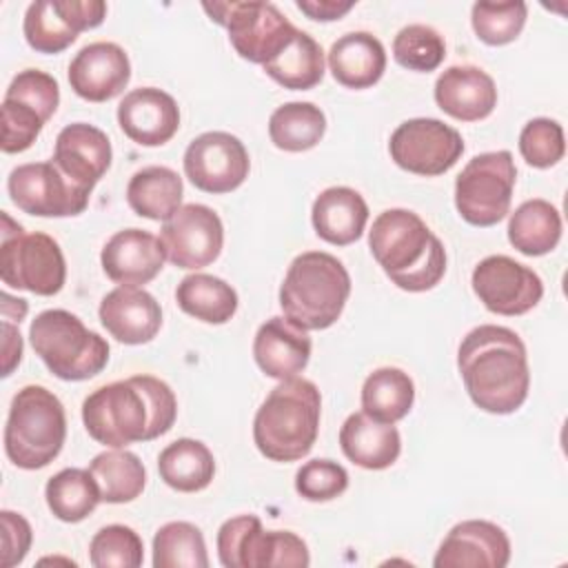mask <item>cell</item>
Returning <instances> with one entry per match:
<instances>
[{"label":"cell","mask_w":568,"mask_h":568,"mask_svg":"<svg viewBox=\"0 0 568 568\" xmlns=\"http://www.w3.org/2000/svg\"><path fill=\"white\" fill-rule=\"evenodd\" d=\"M178 417L171 386L153 375H133L95 388L82 402L87 433L104 446L124 448L169 433Z\"/></svg>","instance_id":"1"},{"label":"cell","mask_w":568,"mask_h":568,"mask_svg":"<svg viewBox=\"0 0 568 568\" xmlns=\"http://www.w3.org/2000/svg\"><path fill=\"white\" fill-rule=\"evenodd\" d=\"M457 368L473 404L486 413H515L528 397L526 346L506 326L481 324L468 331L457 351Z\"/></svg>","instance_id":"2"},{"label":"cell","mask_w":568,"mask_h":568,"mask_svg":"<svg viewBox=\"0 0 568 568\" xmlns=\"http://www.w3.org/2000/svg\"><path fill=\"white\" fill-rule=\"evenodd\" d=\"M368 246L375 262L402 291H428L446 273L444 244L415 211H382L368 231Z\"/></svg>","instance_id":"3"},{"label":"cell","mask_w":568,"mask_h":568,"mask_svg":"<svg viewBox=\"0 0 568 568\" xmlns=\"http://www.w3.org/2000/svg\"><path fill=\"white\" fill-rule=\"evenodd\" d=\"M322 397L304 377L282 379L262 402L253 419V442L271 462H297L317 439Z\"/></svg>","instance_id":"4"},{"label":"cell","mask_w":568,"mask_h":568,"mask_svg":"<svg viewBox=\"0 0 568 568\" xmlns=\"http://www.w3.org/2000/svg\"><path fill=\"white\" fill-rule=\"evenodd\" d=\"M351 295V275L331 253L297 255L280 286L284 317L302 331H324L337 322Z\"/></svg>","instance_id":"5"},{"label":"cell","mask_w":568,"mask_h":568,"mask_svg":"<svg viewBox=\"0 0 568 568\" xmlns=\"http://www.w3.org/2000/svg\"><path fill=\"white\" fill-rule=\"evenodd\" d=\"M67 439V415L62 402L44 386L20 388L9 408L4 426V453L24 470L49 466Z\"/></svg>","instance_id":"6"},{"label":"cell","mask_w":568,"mask_h":568,"mask_svg":"<svg viewBox=\"0 0 568 568\" xmlns=\"http://www.w3.org/2000/svg\"><path fill=\"white\" fill-rule=\"evenodd\" d=\"M29 339L44 366L64 382L89 379L109 362L106 339L64 308L38 313L29 326Z\"/></svg>","instance_id":"7"},{"label":"cell","mask_w":568,"mask_h":568,"mask_svg":"<svg viewBox=\"0 0 568 568\" xmlns=\"http://www.w3.org/2000/svg\"><path fill=\"white\" fill-rule=\"evenodd\" d=\"M0 277L7 286L36 295H55L67 280V264L60 244L47 233H24L2 213Z\"/></svg>","instance_id":"8"},{"label":"cell","mask_w":568,"mask_h":568,"mask_svg":"<svg viewBox=\"0 0 568 568\" xmlns=\"http://www.w3.org/2000/svg\"><path fill=\"white\" fill-rule=\"evenodd\" d=\"M217 557L226 568H304L311 564L308 548L295 532L264 530L257 515H240L220 526Z\"/></svg>","instance_id":"9"},{"label":"cell","mask_w":568,"mask_h":568,"mask_svg":"<svg viewBox=\"0 0 568 568\" xmlns=\"http://www.w3.org/2000/svg\"><path fill=\"white\" fill-rule=\"evenodd\" d=\"M517 169L510 151L479 153L455 180L457 213L473 226H493L510 209Z\"/></svg>","instance_id":"10"},{"label":"cell","mask_w":568,"mask_h":568,"mask_svg":"<svg viewBox=\"0 0 568 568\" xmlns=\"http://www.w3.org/2000/svg\"><path fill=\"white\" fill-rule=\"evenodd\" d=\"M202 9L213 22L229 31V40L240 58L262 67L273 60L297 31L271 2H204Z\"/></svg>","instance_id":"11"},{"label":"cell","mask_w":568,"mask_h":568,"mask_svg":"<svg viewBox=\"0 0 568 568\" xmlns=\"http://www.w3.org/2000/svg\"><path fill=\"white\" fill-rule=\"evenodd\" d=\"M60 104V87L53 75L24 69L7 87L2 100V151H27Z\"/></svg>","instance_id":"12"},{"label":"cell","mask_w":568,"mask_h":568,"mask_svg":"<svg viewBox=\"0 0 568 568\" xmlns=\"http://www.w3.org/2000/svg\"><path fill=\"white\" fill-rule=\"evenodd\" d=\"M388 153L399 169L435 178L457 164L464 140L457 129L437 118H413L390 133Z\"/></svg>","instance_id":"13"},{"label":"cell","mask_w":568,"mask_h":568,"mask_svg":"<svg viewBox=\"0 0 568 568\" xmlns=\"http://www.w3.org/2000/svg\"><path fill=\"white\" fill-rule=\"evenodd\" d=\"M11 202L38 217L80 215L89 204V191L73 184L51 160L20 164L7 180Z\"/></svg>","instance_id":"14"},{"label":"cell","mask_w":568,"mask_h":568,"mask_svg":"<svg viewBox=\"0 0 568 568\" xmlns=\"http://www.w3.org/2000/svg\"><path fill=\"white\" fill-rule=\"evenodd\" d=\"M106 18L102 0H36L27 7L22 31L38 53H60L80 31L95 29Z\"/></svg>","instance_id":"15"},{"label":"cell","mask_w":568,"mask_h":568,"mask_svg":"<svg viewBox=\"0 0 568 568\" xmlns=\"http://www.w3.org/2000/svg\"><path fill=\"white\" fill-rule=\"evenodd\" d=\"M248 169L246 146L226 131H206L184 151V173L204 193L235 191L248 178Z\"/></svg>","instance_id":"16"},{"label":"cell","mask_w":568,"mask_h":568,"mask_svg":"<svg viewBox=\"0 0 568 568\" xmlns=\"http://www.w3.org/2000/svg\"><path fill=\"white\" fill-rule=\"evenodd\" d=\"M164 255L178 268H202L215 262L224 246L220 215L204 204L180 206L160 229Z\"/></svg>","instance_id":"17"},{"label":"cell","mask_w":568,"mask_h":568,"mask_svg":"<svg viewBox=\"0 0 568 568\" xmlns=\"http://www.w3.org/2000/svg\"><path fill=\"white\" fill-rule=\"evenodd\" d=\"M473 291L497 315H524L544 295L541 277L508 255H488L473 271Z\"/></svg>","instance_id":"18"},{"label":"cell","mask_w":568,"mask_h":568,"mask_svg":"<svg viewBox=\"0 0 568 568\" xmlns=\"http://www.w3.org/2000/svg\"><path fill=\"white\" fill-rule=\"evenodd\" d=\"M510 561V539L493 521L466 519L450 528L433 559L435 568H504Z\"/></svg>","instance_id":"19"},{"label":"cell","mask_w":568,"mask_h":568,"mask_svg":"<svg viewBox=\"0 0 568 568\" xmlns=\"http://www.w3.org/2000/svg\"><path fill=\"white\" fill-rule=\"evenodd\" d=\"M131 80V62L115 42H91L69 64V84L82 100L106 102L124 91Z\"/></svg>","instance_id":"20"},{"label":"cell","mask_w":568,"mask_h":568,"mask_svg":"<svg viewBox=\"0 0 568 568\" xmlns=\"http://www.w3.org/2000/svg\"><path fill=\"white\" fill-rule=\"evenodd\" d=\"M118 124L135 144L162 146L180 129V109L166 91L140 87L129 91L118 104Z\"/></svg>","instance_id":"21"},{"label":"cell","mask_w":568,"mask_h":568,"mask_svg":"<svg viewBox=\"0 0 568 568\" xmlns=\"http://www.w3.org/2000/svg\"><path fill=\"white\" fill-rule=\"evenodd\" d=\"M111 158V142L102 129L87 122H73L58 133L51 162L73 184L91 193L109 171Z\"/></svg>","instance_id":"22"},{"label":"cell","mask_w":568,"mask_h":568,"mask_svg":"<svg viewBox=\"0 0 568 568\" xmlns=\"http://www.w3.org/2000/svg\"><path fill=\"white\" fill-rule=\"evenodd\" d=\"M164 260L160 237L142 229L118 231L106 240L100 253L106 277L122 286L149 284L162 271Z\"/></svg>","instance_id":"23"},{"label":"cell","mask_w":568,"mask_h":568,"mask_svg":"<svg viewBox=\"0 0 568 568\" xmlns=\"http://www.w3.org/2000/svg\"><path fill=\"white\" fill-rule=\"evenodd\" d=\"M102 326L122 344H146L162 326L158 300L138 286H118L109 291L98 308Z\"/></svg>","instance_id":"24"},{"label":"cell","mask_w":568,"mask_h":568,"mask_svg":"<svg viewBox=\"0 0 568 568\" xmlns=\"http://www.w3.org/2000/svg\"><path fill=\"white\" fill-rule=\"evenodd\" d=\"M437 106L455 120L477 122L497 106L495 80L479 67L455 64L439 73L435 82Z\"/></svg>","instance_id":"25"},{"label":"cell","mask_w":568,"mask_h":568,"mask_svg":"<svg viewBox=\"0 0 568 568\" xmlns=\"http://www.w3.org/2000/svg\"><path fill=\"white\" fill-rule=\"evenodd\" d=\"M253 357L260 371L273 379L297 377L311 359V337L286 317L275 315L257 328Z\"/></svg>","instance_id":"26"},{"label":"cell","mask_w":568,"mask_h":568,"mask_svg":"<svg viewBox=\"0 0 568 568\" xmlns=\"http://www.w3.org/2000/svg\"><path fill=\"white\" fill-rule=\"evenodd\" d=\"M339 446L355 466L366 470H384L397 462L402 439L393 424L377 422L362 410L348 415L342 424Z\"/></svg>","instance_id":"27"},{"label":"cell","mask_w":568,"mask_h":568,"mask_svg":"<svg viewBox=\"0 0 568 568\" xmlns=\"http://www.w3.org/2000/svg\"><path fill=\"white\" fill-rule=\"evenodd\" d=\"M311 220L324 242L346 246L362 237L368 222V206L355 189L328 186L315 197Z\"/></svg>","instance_id":"28"},{"label":"cell","mask_w":568,"mask_h":568,"mask_svg":"<svg viewBox=\"0 0 568 568\" xmlns=\"http://www.w3.org/2000/svg\"><path fill=\"white\" fill-rule=\"evenodd\" d=\"M328 69L342 87L368 89L384 75V44L368 31L344 33L328 51Z\"/></svg>","instance_id":"29"},{"label":"cell","mask_w":568,"mask_h":568,"mask_svg":"<svg viewBox=\"0 0 568 568\" xmlns=\"http://www.w3.org/2000/svg\"><path fill=\"white\" fill-rule=\"evenodd\" d=\"M182 178L169 166H144L126 184V202L135 215L166 222L182 206Z\"/></svg>","instance_id":"30"},{"label":"cell","mask_w":568,"mask_h":568,"mask_svg":"<svg viewBox=\"0 0 568 568\" xmlns=\"http://www.w3.org/2000/svg\"><path fill=\"white\" fill-rule=\"evenodd\" d=\"M158 473L166 486L180 493L204 490L215 475V459L200 439L182 437L171 442L158 457Z\"/></svg>","instance_id":"31"},{"label":"cell","mask_w":568,"mask_h":568,"mask_svg":"<svg viewBox=\"0 0 568 568\" xmlns=\"http://www.w3.org/2000/svg\"><path fill=\"white\" fill-rule=\"evenodd\" d=\"M561 240V215L541 197L526 200L508 220V242L524 255L550 253Z\"/></svg>","instance_id":"32"},{"label":"cell","mask_w":568,"mask_h":568,"mask_svg":"<svg viewBox=\"0 0 568 568\" xmlns=\"http://www.w3.org/2000/svg\"><path fill=\"white\" fill-rule=\"evenodd\" d=\"M178 306L206 324H226L237 311V293L222 277L191 273L175 288Z\"/></svg>","instance_id":"33"},{"label":"cell","mask_w":568,"mask_h":568,"mask_svg":"<svg viewBox=\"0 0 568 568\" xmlns=\"http://www.w3.org/2000/svg\"><path fill=\"white\" fill-rule=\"evenodd\" d=\"M262 69L284 89L308 91L324 78V51L306 31L297 29L288 44Z\"/></svg>","instance_id":"34"},{"label":"cell","mask_w":568,"mask_h":568,"mask_svg":"<svg viewBox=\"0 0 568 568\" xmlns=\"http://www.w3.org/2000/svg\"><path fill=\"white\" fill-rule=\"evenodd\" d=\"M415 402V386L408 373L395 366L373 371L362 386V410L384 424L404 419Z\"/></svg>","instance_id":"35"},{"label":"cell","mask_w":568,"mask_h":568,"mask_svg":"<svg viewBox=\"0 0 568 568\" xmlns=\"http://www.w3.org/2000/svg\"><path fill=\"white\" fill-rule=\"evenodd\" d=\"M89 470L100 488V499L106 504H126L142 495L146 484V470L135 453L104 450L95 455Z\"/></svg>","instance_id":"36"},{"label":"cell","mask_w":568,"mask_h":568,"mask_svg":"<svg viewBox=\"0 0 568 568\" xmlns=\"http://www.w3.org/2000/svg\"><path fill=\"white\" fill-rule=\"evenodd\" d=\"M326 131V118L313 102H286L268 118L271 142L288 153L313 149Z\"/></svg>","instance_id":"37"},{"label":"cell","mask_w":568,"mask_h":568,"mask_svg":"<svg viewBox=\"0 0 568 568\" xmlns=\"http://www.w3.org/2000/svg\"><path fill=\"white\" fill-rule=\"evenodd\" d=\"M47 506L60 521L78 524L87 519L100 499V488L84 468H62L44 486Z\"/></svg>","instance_id":"38"},{"label":"cell","mask_w":568,"mask_h":568,"mask_svg":"<svg viewBox=\"0 0 568 568\" xmlns=\"http://www.w3.org/2000/svg\"><path fill=\"white\" fill-rule=\"evenodd\" d=\"M155 568H206L204 535L189 521H169L153 537Z\"/></svg>","instance_id":"39"},{"label":"cell","mask_w":568,"mask_h":568,"mask_svg":"<svg viewBox=\"0 0 568 568\" xmlns=\"http://www.w3.org/2000/svg\"><path fill=\"white\" fill-rule=\"evenodd\" d=\"M528 18V7L521 0H504V2H475L470 9V22L475 36L490 44L501 47L513 42Z\"/></svg>","instance_id":"40"},{"label":"cell","mask_w":568,"mask_h":568,"mask_svg":"<svg viewBox=\"0 0 568 568\" xmlns=\"http://www.w3.org/2000/svg\"><path fill=\"white\" fill-rule=\"evenodd\" d=\"M446 55V42L437 29L428 24H408L393 40V58L410 71H435Z\"/></svg>","instance_id":"41"},{"label":"cell","mask_w":568,"mask_h":568,"mask_svg":"<svg viewBox=\"0 0 568 568\" xmlns=\"http://www.w3.org/2000/svg\"><path fill=\"white\" fill-rule=\"evenodd\" d=\"M89 559L95 568H138L144 559V546L133 528L109 524L93 535Z\"/></svg>","instance_id":"42"},{"label":"cell","mask_w":568,"mask_h":568,"mask_svg":"<svg viewBox=\"0 0 568 568\" xmlns=\"http://www.w3.org/2000/svg\"><path fill=\"white\" fill-rule=\"evenodd\" d=\"M519 153L535 169L555 166L566 153L564 129L550 118H532L519 133Z\"/></svg>","instance_id":"43"},{"label":"cell","mask_w":568,"mask_h":568,"mask_svg":"<svg viewBox=\"0 0 568 568\" xmlns=\"http://www.w3.org/2000/svg\"><path fill=\"white\" fill-rule=\"evenodd\" d=\"M348 488V473L331 459H311L295 475V490L308 501H328Z\"/></svg>","instance_id":"44"},{"label":"cell","mask_w":568,"mask_h":568,"mask_svg":"<svg viewBox=\"0 0 568 568\" xmlns=\"http://www.w3.org/2000/svg\"><path fill=\"white\" fill-rule=\"evenodd\" d=\"M0 524H2V568H13L27 557L31 548V537H33L31 526L22 515L13 510H2Z\"/></svg>","instance_id":"45"},{"label":"cell","mask_w":568,"mask_h":568,"mask_svg":"<svg viewBox=\"0 0 568 568\" xmlns=\"http://www.w3.org/2000/svg\"><path fill=\"white\" fill-rule=\"evenodd\" d=\"M295 4L311 20H320V22L339 20L344 13H348L355 7L353 0H346V2H339V0H297Z\"/></svg>","instance_id":"46"},{"label":"cell","mask_w":568,"mask_h":568,"mask_svg":"<svg viewBox=\"0 0 568 568\" xmlns=\"http://www.w3.org/2000/svg\"><path fill=\"white\" fill-rule=\"evenodd\" d=\"M2 377H9L22 359V335L18 326L11 324V320L2 322Z\"/></svg>","instance_id":"47"},{"label":"cell","mask_w":568,"mask_h":568,"mask_svg":"<svg viewBox=\"0 0 568 568\" xmlns=\"http://www.w3.org/2000/svg\"><path fill=\"white\" fill-rule=\"evenodd\" d=\"M29 311V304L27 300H20V297H11L9 293H2V317L4 320H13V322H22V317L27 315Z\"/></svg>","instance_id":"48"}]
</instances>
